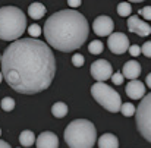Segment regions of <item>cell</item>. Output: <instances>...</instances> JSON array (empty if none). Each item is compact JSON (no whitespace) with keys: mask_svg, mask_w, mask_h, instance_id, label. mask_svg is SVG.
Returning <instances> with one entry per match:
<instances>
[{"mask_svg":"<svg viewBox=\"0 0 151 148\" xmlns=\"http://www.w3.org/2000/svg\"><path fill=\"white\" fill-rule=\"evenodd\" d=\"M141 53L147 57H151V41H145L142 46H141Z\"/></svg>","mask_w":151,"mask_h":148,"instance_id":"cell-25","label":"cell"},{"mask_svg":"<svg viewBox=\"0 0 151 148\" xmlns=\"http://www.w3.org/2000/svg\"><path fill=\"white\" fill-rule=\"evenodd\" d=\"M90 27L87 18L72 9L53 13L44 25V37L53 49L69 53L79 49L88 38Z\"/></svg>","mask_w":151,"mask_h":148,"instance_id":"cell-2","label":"cell"},{"mask_svg":"<svg viewBox=\"0 0 151 148\" xmlns=\"http://www.w3.org/2000/svg\"><path fill=\"white\" fill-rule=\"evenodd\" d=\"M113 28H114V24H113V21H111L110 16L101 15V16H97V18L94 19L93 29H94L96 35H99V37L110 35V34L113 32Z\"/></svg>","mask_w":151,"mask_h":148,"instance_id":"cell-10","label":"cell"},{"mask_svg":"<svg viewBox=\"0 0 151 148\" xmlns=\"http://www.w3.org/2000/svg\"><path fill=\"white\" fill-rule=\"evenodd\" d=\"M145 82H147V87H148V88H151V73H148V75H147Z\"/></svg>","mask_w":151,"mask_h":148,"instance_id":"cell-29","label":"cell"},{"mask_svg":"<svg viewBox=\"0 0 151 148\" xmlns=\"http://www.w3.org/2000/svg\"><path fill=\"white\" fill-rule=\"evenodd\" d=\"M91 96L94 97V100L100 104L101 107H104L110 113L120 111V106H122L120 96L111 87H109L107 84H104V82H96L91 87Z\"/></svg>","mask_w":151,"mask_h":148,"instance_id":"cell-5","label":"cell"},{"mask_svg":"<svg viewBox=\"0 0 151 148\" xmlns=\"http://www.w3.org/2000/svg\"><path fill=\"white\" fill-rule=\"evenodd\" d=\"M28 34H29L32 38L40 37V35H41V28H40V25H37V24L29 25V27H28Z\"/></svg>","mask_w":151,"mask_h":148,"instance_id":"cell-23","label":"cell"},{"mask_svg":"<svg viewBox=\"0 0 151 148\" xmlns=\"http://www.w3.org/2000/svg\"><path fill=\"white\" fill-rule=\"evenodd\" d=\"M129 1H134V3H139V1H144V0H129Z\"/></svg>","mask_w":151,"mask_h":148,"instance_id":"cell-32","label":"cell"},{"mask_svg":"<svg viewBox=\"0 0 151 148\" xmlns=\"http://www.w3.org/2000/svg\"><path fill=\"white\" fill-rule=\"evenodd\" d=\"M123 79H125L123 73H113L111 75V82L114 85H122L123 84Z\"/></svg>","mask_w":151,"mask_h":148,"instance_id":"cell-24","label":"cell"},{"mask_svg":"<svg viewBox=\"0 0 151 148\" xmlns=\"http://www.w3.org/2000/svg\"><path fill=\"white\" fill-rule=\"evenodd\" d=\"M107 47L114 54H123L129 50V38L123 32H111L107 38Z\"/></svg>","mask_w":151,"mask_h":148,"instance_id":"cell-7","label":"cell"},{"mask_svg":"<svg viewBox=\"0 0 151 148\" xmlns=\"http://www.w3.org/2000/svg\"><path fill=\"white\" fill-rule=\"evenodd\" d=\"M117 13H119V16H129L131 15V12H132V7H131V4H129V1H122V3H119L117 4Z\"/></svg>","mask_w":151,"mask_h":148,"instance_id":"cell-19","label":"cell"},{"mask_svg":"<svg viewBox=\"0 0 151 148\" xmlns=\"http://www.w3.org/2000/svg\"><path fill=\"white\" fill-rule=\"evenodd\" d=\"M139 13H141V16H142L144 19L151 21V6H144V7L139 10Z\"/></svg>","mask_w":151,"mask_h":148,"instance_id":"cell-26","label":"cell"},{"mask_svg":"<svg viewBox=\"0 0 151 148\" xmlns=\"http://www.w3.org/2000/svg\"><path fill=\"white\" fill-rule=\"evenodd\" d=\"M27 29V16L16 6L0 7V40L16 41Z\"/></svg>","mask_w":151,"mask_h":148,"instance_id":"cell-3","label":"cell"},{"mask_svg":"<svg viewBox=\"0 0 151 148\" xmlns=\"http://www.w3.org/2000/svg\"><path fill=\"white\" fill-rule=\"evenodd\" d=\"M84 63H85V57H84L81 53H75V54L72 56V65H73L75 68H81Z\"/></svg>","mask_w":151,"mask_h":148,"instance_id":"cell-22","label":"cell"},{"mask_svg":"<svg viewBox=\"0 0 151 148\" xmlns=\"http://www.w3.org/2000/svg\"><path fill=\"white\" fill-rule=\"evenodd\" d=\"M125 91H126V96L129 98L141 100L144 98V96H145V85L141 81H138V79H132V81L128 82Z\"/></svg>","mask_w":151,"mask_h":148,"instance_id":"cell-11","label":"cell"},{"mask_svg":"<svg viewBox=\"0 0 151 148\" xmlns=\"http://www.w3.org/2000/svg\"><path fill=\"white\" fill-rule=\"evenodd\" d=\"M120 113L126 117H131V116H135L137 113V107L132 104V103H125L120 106Z\"/></svg>","mask_w":151,"mask_h":148,"instance_id":"cell-18","label":"cell"},{"mask_svg":"<svg viewBox=\"0 0 151 148\" xmlns=\"http://www.w3.org/2000/svg\"><path fill=\"white\" fill-rule=\"evenodd\" d=\"M65 141L69 148H93L97 141V129L87 119L72 120L65 129Z\"/></svg>","mask_w":151,"mask_h":148,"instance_id":"cell-4","label":"cell"},{"mask_svg":"<svg viewBox=\"0 0 151 148\" xmlns=\"http://www.w3.org/2000/svg\"><path fill=\"white\" fill-rule=\"evenodd\" d=\"M128 29L129 32H134L139 37H147L151 34V25L147 24L145 21H142L139 16L134 15V16H129L128 19Z\"/></svg>","mask_w":151,"mask_h":148,"instance_id":"cell-9","label":"cell"},{"mask_svg":"<svg viewBox=\"0 0 151 148\" xmlns=\"http://www.w3.org/2000/svg\"><path fill=\"white\" fill-rule=\"evenodd\" d=\"M135 119L139 134L151 142V93L141 100V104L137 107Z\"/></svg>","mask_w":151,"mask_h":148,"instance_id":"cell-6","label":"cell"},{"mask_svg":"<svg viewBox=\"0 0 151 148\" xmlns=\"http://www.w3.org/2000/svg\"><path fill=\"white\" fill-rule=\"evenodd\" d=\"M90 70H91V76H93L97 82H104V81H107L109 78H111V75H113V68H111L110 62H107V60H104V59L96 60V62L91 65Z\"/></svg>","mask_w":151,"mask_h":148,"instance_id":"cell-8","label":"cell"},{"mask_svg":"<svg viewBox=\"0 0 151 148\" xmlns=\"http://www.w3.org/2000/svg\"><path fill=\"white\" fill-rule=\"evenodd\" d=\"M81 0H68V4L70 6V7H79L81 6Z\"/></svg>","mask_w":151,"mask_h":148,"instance_id":"cell-28","label":"cell"},{"mask_svg":"<svg viewBox=\"0 0 151 148\" xmlns=\"http://www.w3.org/2000/svg\"><path fill=\"white\" fill-rule=\"evenodd\" d=\"M0 106H1V108L4 111H12L15 108V100L12 98V97H4V98L1 100Z\"/></svg>","mask_w":151,"mask_h":148,"instance_id":"cell-21","label":"cell"},{"mask_svg":"<svg viewBox=\"0 0 151 148\" xmlns=\"http://www.w3.org/2000/svg\"><path fill=\"white\" fill-rule=\"evenodd\" d=\"M142 69H141V65L137 62V60H129L123 65V69H122V73L125 78H128L129 81L132 79H137L139 75H141Z\"/></svg>","mask_w":151,"mask_h":148,"instance_id":"cell-13","label":"cell"},{"mask_svg":"<svg viewBox=\"0 0 151 148\" xmlns=\"http://www.w3.org/2000/svg\"><path fill=\"white\" fill-rule=\"evenodd\" d=\"M0 63L7 85L27 96L47 90L56 75V59L51 47L32 37L12 41Z\"/></svg>","mask_w":151,"mask_h":148,"instance_id":"cell-1","label":"cell"},{"mask_svg":"<svg viewBox=\"0 0 151 148\" xmlns=\"http://www.w3.org/2000/svg\"><path fill=\"white\" fill-rule=\"evenodd\" d=\"M0 62H1V56H0Z\"/></svg>","mask_w":151,"mask_h":148,"instance_id":"cell-34","label":"cell"},{"mask_svg":"<svg viewBox=\"0 0 151 148\" xmlns=\"http://www.w3.org/2000/svg\"><path fill=\"white\" fill-rule=\"evenodd\" d=\"M0 135H1V129H0Z\"/></svg>","mask_w":151,"mask_h":148,"instance_id":"cell-33","label":"cell"},{"mask_svg":"<svg viewBox=\"0 0 151 148\" xmlns=\"http://www.w3.org/2000/svg\"><path fill=\"white\" fill-rule=\"evenodd\" d=\"M19 142H21L24 147H31V145H34V142H35V135H34V132H32V131H24V132H21V135H19Z\"/></svg>","mask_w":151,"mask_h":148,"instance_id":"cell-17","label":"cell"},{"mask_svg":"<svg viewBox=\"0 0 151 148\" xmlns=\"http://www.w3.org/2000/svg\"><path fill=\"white\" fill-rule=\"evenodd\" d=\"M99 148H119V139L113 134H104L97 141Z\"/></svg>","mask_w":151,"mask_h":148,"instance_id":"cell-14","label":"cell"},{"mask_svg":"<svg viewBox=\"0 0 151 148\" xmlns=\"http://www.w3.org/2000/svg\"><path fill=\"white\" fill-rule=\"evenodd\" d=\"M0 148H12L7 142H4V141H0Z\"/></svg>","mask_w":151,"mask_h":148,"instance_id":"cell-30","label":"cell"},{"mask_svg":"<svg viewBox=\"0 0 151 148\" xmlns=\"http://www.w3.org/2000/svg\"><path fill=\"white\" fill-rule=\"evenodd\" d=\"M28 15L32 18V19H41L44 15H46V6L43 4V3H38V1H35V3H31L29 4V7H28Z\"/></svg>","mask_w":151,"mask_h":148,"instance_id":"cell-15","label":"cell"},{"mask_svg":"<svg viewBox=\"0 0 151 148\" xmlns=\"http://www.w3.org/2000/svg\"><path fill=\"white\" fill-rule=\"evenodd\" d=\"M1 81H3V72L0 70V82H1Z\"/></svg>","mask_w":151,"mask_h":148,"instance_id":"cell-31","label":"cell"},{"mask_svg":"<svg viewBox=\"0 0 151 148\" xmlns=\"http://www.w3.org/2000/svg\"><path fill=\"white\" fill-rule=\"evenodd\" d=\"M51 114H53L54 117H57V119L65 117V116L68 114V106H66L65 103H62V101L54 103L53 107H51Z\"/></svg>","mask_w":151,"mask_h":148,"instance_id":"cell-16","label":"cell"},{"mask_svg":"<svg viewBox=\"0 0 151 148\" xmlns=\"http://www.w3.org/2000/svg\"><path fill=\"white\" fill-rule=\"evenodd\" d=\"M37 148H59V138L53 132H43L35 139Z\"/></svg>","mask_w":151,"mask_h":148,"instance_id":"cell-12","label":"cell"},{"mask_svg":"<svg viewBox=\"0 0 151 148\" xmlns=\"http://www.w3.org/2000/svg\"><path fill=\"white\" fill-rule=\"evenodd\" d=\"M103 49H104V44L101 43L100 40H94L88 46V51L91 54H100V53H103Z\"/></svg>","mask_w":151,"mask_h":148,"instance_id":"cell-20","label":"cell"},{"mask_svg":"<svg viewBox=\"0 0 151 148\" xmlns=\"http://www.w3.org/2000/svg\"><path fill=\"white\" fill-rule=\"evenodd\" d=\"M129 54H131L132 57L139 56V54H141V47H139V46H137V44L131 46V47H129Z\"/></svg>","mask_w":151,"mask_h":148,"instance_id":"cell-27","label":"cell"}]
</instances>
